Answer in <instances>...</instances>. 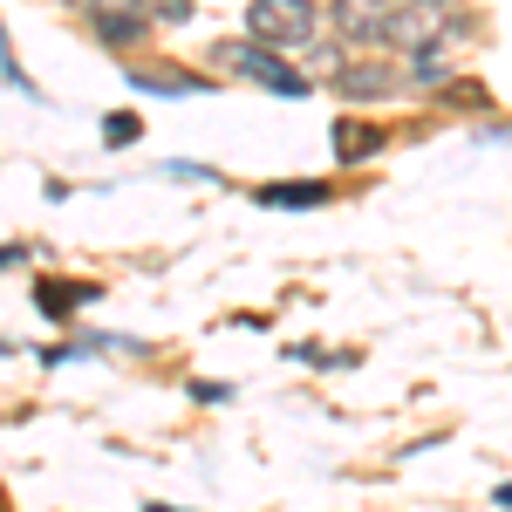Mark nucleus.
Instances as JSON below:
<instances>
[{
	"label": "nucleus",
	"mask_w": 512,
	"mask_h": 512,
	"mask_svg": "<svg viewBox=\"0 0 512 512\" xmlns=\"http://www.w3.org/2000/svg\"><path fill=\"white\" fill-rule=\"evenodd\" d=\"M260 205H274V212H308V205H328V185H267Z\"/></svg>",
	"instance_id": "nucleus-8"
},
{
	"label": "nucleus",
	"mask_w": 512,
	"mask_h": 512,
	"mask_svg": "<svg viewBox=\"0 0 512 512\" xmlns=\"http://www.w3.org/2000/svg\"><path fill=\"white\" fill-rule=\"evenodd\" d=\"M137 137H144V117L137 110H110L103 117V144H137Z\"/></svg>",
	"instance_id": "nucleus-11"
},
{
	"label": "nucleus",
	"mask_w": 512,
	"mask_h": 512,
	"mask_svg": "<svg viewBox=\"0 0 512 512\" xmlns=\"http://www.w3.org/2000/svg\"><path fill=\"white\" fill-rule=\"evenodd\" d=\"M219 69H233V76L260 82V89H280V96H308V82L294 76L274 48H260V41H226V48H219Z\"/></svg>",
	"instance_id": "nucleus-3"
},
{
	"label": "nucleus",
	"mask_w": 512,
	"mask_h": 512,
	"mask_svg": "<svg viewBox=\"0 0 512 512\" xmlns=\"http://www.w3.org/2000/svg\"><path fill=\"white\" fill-rule=\"evenodd\" d=\"M69 7H82V14H130L137 0H69Z\"/></svg>",
	"instance_id": "nucleus-13"
},
{
	"label": "nucleus",
	"mask_w": 512,
	"mask_h": 512,
	"mask_svg": "<svg viewBox=\"0 0 512 512\" xmlns=\"http://www.w3.org/2000/svg\"><path fill=\"white\" fill-rule=\"evenodd\" d=\"M390 7L396 0H335V28H342V41H383Z\"/></svg>",
	"instance_id": "nucleus-5"
},
{
	"label": "nucleus",
	"mask_w": 512,
	"mask_h": 512,
	"mask_svg": "<svg viewBox=\"0 0 512 512\" xmlns=\"http://www.w3.org/2000/svg\"><path fill=\"white\" fill-rule=\"evenodd\" d=\"M103 287H89V280H41V294H35V308L48 321H62V315H76L82 301H96Z\"/></svg>",
	"instance_id": "nucleus-6"
},
{
	"label": "nucleus",
	"mask_w": 512,
	"mask_h": 512,
	"mask_svg": "<svg viewBox=\"0 0 512 512\" xmlns=\"http://www.w3.org/2000/svg\"><path fill=\"white\" fill-rule=\"evenodd\" d=\"M444 28H451V0H396L383 41L410 48V55H424V48H437V41H444Z\"/></svg>",
	"instance_id": "nucleus-2"
},
{
	"label": "nucleus",
	"mask_w": 512,
	"mask_h": 512,
	"mask_svg": "<svg viewBox=\"0 0 512 512\" xmlns=\"http://www.w3.org/2000/svg\"><path fill=\"white\" fill-rule=\"evenodd\" d=\"M246 28H253L260 48H308L315 41V7L308 0H253Z\"/></svg>",
	"instance_id": "nucleus-1"
},
{
	"label": "nucleus",
	"mask_w": 512,
	"mask_h": 512,
	"mask_svg": "<svg viewBox=\"0 0 512 512\" xmlns=\"http://www.w3.org/2000/svg\"><path fill=\"white\" fill-rule=\"evenodd\" d=\"M499 506H512V485H499Z\"/></svg>",
	"instance_id": "nucleus-14"
},
{
	"label": "nucleus",
	"mask_w": 512,
	"mask_h": 512,
	"mask_svg": "<svg viewBox=\"0 0 512 512\" xmlns=\"http://www.w3.org/2000/svg\"><path fill=\"white\" fill-rule=\"evenodd\" d=\"M383 151V130L376 123H335V158L355 164V158H376Z\"/></svg>",
	"instance_id": "nucleus-7"
},
{
	"label": "nucleus",
	"mask_w": 512,
	"mask_h": 512,
	"mask_svg": "<svg viewBox=\"0 0 512 512\" xmlns=\"http://www.w3.org/2000/svg\"><path fill=\"white\" fill-rule=\"evenodd\" d=\"M96 35L117 41V48H137V41H144V14H137V7H130V14H96Z\"/></svg>",
	"instance_id": "nucleus-9"
},
{
	"label": "nucleus",
	"mask_w": 512,
	"mask_h": 512,
	"mask_svg": "<svg viewBox=\"0 0 512 512\" xmlns=\"http://www.w3.org/2000/svg\"><path fill=\"white\" fill-rule=\"evenodd\" d=\"M130 82L151 89V96H198V82L192 76H171V69H130Z\"/></svg>",
	"instance_id": "nucleus-10"
},
{
	"label": "nucleus",
	"mask_w": 512,
	"mask_h": 512,
	"mask_svg": "<svg viewBox=\"0 0 512 512\" xmlns=\"http://www.w3.org/2000/svg\"><path fill=\"white\" fill-rule=\"evenodd\" d=\"M335 89H342V96H362V103H376V96H396L403 76H396L390 62H335Z\"/></svg>",
	"instance_id": "nucleus-4"
},
{
	"label": "nucleus",
	"mask_w": 512,
	"mask_h": 512,
	"mask_svg": "<svg viewBox=\"0 0 512 512\" xmlns=\"http://www.w3.org/2000/svg\"><path fill=\"white\" fill-rule=\"evenodd\" d=\"M137 7H158V21H192V0H137Z\"/></svg>",
	"instance_id": "nucleus-12"
}]
</instances>
